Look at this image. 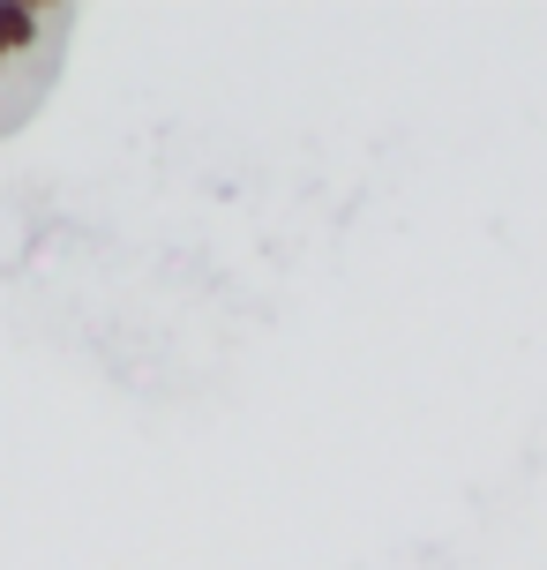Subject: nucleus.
Wrapping results in <instances>:
<instances>
[{
	"label": "nucleus",
	"instance_id": "nucleus-1",
	"mask_svg": "<svg viewBox=\"0 0 547 570\" xmlns=\"http://www.w3.org/2000/svg\"><path fill=\"white\" fill-rule=\"evenodd\" d=\"M46 46V23H38V8H16V0H0V68L8 60H30Z\"/></svg>",
	"mask_w": 547,
	"mask_h": 570
}]
</instances>
